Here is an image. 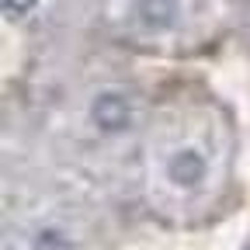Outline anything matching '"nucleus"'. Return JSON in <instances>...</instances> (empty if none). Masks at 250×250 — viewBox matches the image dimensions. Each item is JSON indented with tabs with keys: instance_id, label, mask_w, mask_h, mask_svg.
Returning a JSON list of instances; mask_svg holds the SVG:
<instances>
[{
	"instance_id": "obj_1",
	"label": "nucleus",
	"mask_w": 250,
	"mask_h": 250,
	"mask_svg": "<svg viewBox=\"0 0 250 250\" xmlns=\"http://www.w3.org/2000/svg\"><path fill=\"white\" fill-rule=\"evenodd\" d=\"M90 118L101 132H122V129H129V122H132V104L118 90H101L98 98L90 101Z\"/></svg>"
},
{
	"instance_id": "obj_2",
	"label": "nucleus",
	"mask_w": 250,
	"mask_h": 250,
	"mask_svg": "<svg viewBox=\"0 0 250 250\" xmlns=\"http://www.w3.org/2000/svg\"><path fill=\"white\" fill-rule=\"evenodd\" d=\"M205 156L198 149H177L167 164V177L177 184V188H195L205 181Z\"/></svg>"
},
{
	"instance_id": "obj_3",
	"label": "nucleus",
	"mask_w": 250,
	"mask_h": 250,
	"mask_svg": "<svg viewBox=\"0 0 250 250\" xmlns=\"http://www.w3.org/2000/svg\"><path fill=\"white\" fill-rule=\"evenodd\" d=\"M136 18L146 31H167L177 24L181 7L177 0H136Z\"/></svg>"
},
{
	"instance_id": "obj_4",
	"label": "nucleus",
	"mask_w": 250,
	"mask_h": 250,
	"mask_svg": "<svg viewBox=\"0 0 250 250\" xmlns=\"http://www.w3.org/2000/svg\"><path fill=\"white\" fill-rule=\"evenodd\" d=\"M0 4H4V14H7L11 21H18V18H24L31 7H35L39 0H0Z\"/></svg>"
}]
</instances>
